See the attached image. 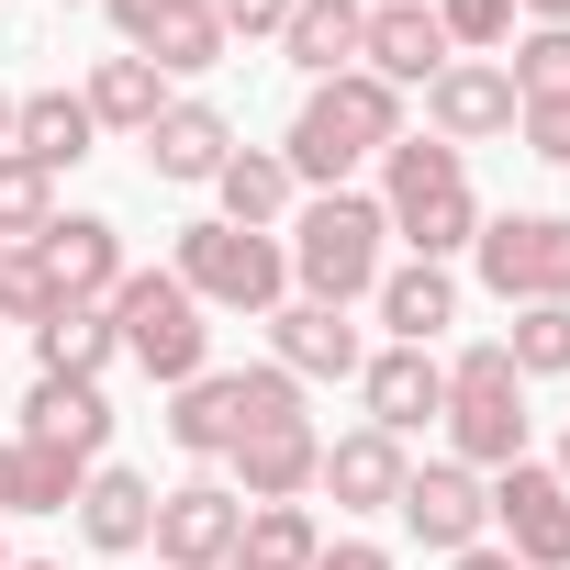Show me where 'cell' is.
Masks as SVG:
<instances>
[{
  "mask_svg": "<svg viewBox=\"0 0 570 570\" xmlns=\"http://www.w3.org/2000/svg\"><path fill=\"white\" fill-rule=\"evenodd\" d=\"M381 325H392V347H436L448 325H459V279L436 268V257H403V268H381Z\"/></svg>",
  "mask_w": 570,
  "mask_h": 570,
  "instance_id": "obj_22",
  "label": "cell"
},
{
  "mask_svg": "<svg viewBox=\"0 0 570 570\" xmlns=\"http://www.w3.org/2000/svg\"><path fill=\"white\" fill-rule=\"evenodd\" d=\"M235 537H246V503H235V481H179V492H157V570H224L235 559Z\"/></svg>",
  "mask_w": 570,
  "mask_h": 570,
  "instance_id": "obj_11",
  "label": "cell"
},
{
  "mask_svg": "<svg viewBox=\"0 0 570 570\" xmlns=\"http://www.w3.org/2000/svg\"><path fill=\"white\" fill-rule=\"evenodd\" d=\"M358 12H381V0H358Z\"/></svg>",
  "mask_w": 570,
  "mask_h": 570,
  "instance_id": "obj_47",
  "label": "cell"
},
{
  "mask_svg": "<svg viewBox=\"0 0 570 570\" xmlns=\"http://www.w3.org/2000/svg\"><path fill=\"white\" fill-rule=\"evenodd\" d=\"M12 448H23V436H12ZM79 481H90V459L23 448V514H68V503H79Z\"/></svg>",
  "mask_w": 570,
  "mask_h": 570,
  "instance_id": "obj_34",
  "label": "cell"
},
{
  "mask_svg": "<svg viewBox=\"0 0 570 570\" xmlns=\"http://www.w3.org/2000/svg\"><path fill=\"white\" fill-rule=\"evenodd\" d=\"M101 12H112V35H124V57L157 35V12H168V0H101Z\"/></svg>",
  "mask_w": 570,
  "mask_h": 570,
  "instance_id": "obj_38",
  "label": "cell"
},
{
  "mask_svg": "<svg viewBox=\"0 0 570 570\" xmlns=\"http://www.w3.org/2000/svg\"><path fill=\"white\" fill-rule=\"evenodd\" d=\"M79 101H90V124H101V135H135V146H146V124L168 112V79H157L146 57H101Z\"/></svg>",
  "mask_w": 570,
  "mask_h": 570,
  "instance_id": "obj_26",
  "label": "cell"
},
{
  "mask_svg": "<svg viewBox=\"0 0 570 570\" xmlns=\"http://www.w3.org/2000/svg\"><path fill=\"white\" fill-rule=\"evenodd\" d=\"M514 135H525V157L570 168V101H525V112H514Z\"/></svg>",
  "mask_w": 570,
  "mask_h": 570,
  "instance_id": "obj_37",
  "label": "cell"
},
{
  "mask_svg": "<svg viewBox=\"0 0 570 570\" xmlns=\"http://www.w3.org/2000/svg\"><path fill=\"white\" fill-rule=\"evenodd\" d=\"M257 425H303V381L292 370H202V381H179L168 392V448L179 459H235V436H257Z\"/></svg>",
  "mask_w": 570,
  "mask_h": 570,
  "instance_id": "obj_5",
  "label": "cell"
},
{
  "mask_svg": "<svg viewBox=\"0 0 570 570\" xmlns=\"http://www.w3.org/2000/svg\"><path fill=\"white\" fill-rule=\"evenodd\" d=\"M358 403H370L381 436H425L448 414V358L436 347H381V358H358Z\"/></svg>",
  "mask_w": 570,
  "mask_h": 570,
  "instance_id": "obj_14",
  "label": "cell"
},
{
  "mask_svg": "<svg viewBox=\"0 0 570 570\" xmlns=\"http://www.w3.org/2000/svg\"><path fill=\"white\" fill-rule=\"evenodd\" d=\"M168 279H179L202 314H279V303H292V246H279V235H246V224H224V213H202V224H179Z\"/></svg>",
  "mask_w": 570,
  "mask_h": 570,
  "instance_id": "obj_4",
  "label": "cell"
},
{
  "mask_svg": "<svg viewBox=\"0 0 570 570\" xmlns=\"http://www.w3.org/2000/svg\"><path fill=\"white\" fill-rule=\"evenodd\" d=\"M392 514H403V537H414V548L459 559V548H481V525H492V481H481V470H459V459H425V470H403Z\"/></svg>",
  "mask_w": 570,
  "mask_h": 570,
  "instance_id": "obj_10",
  "label": "cell"
},
{
  "mask_svg": "<svg viewBox=\"0 0 570 570\" xmlns=\"http://www.w3.org/2000/svg\"><path fill=\"white\" fill-rule=\"evenodd\" d=\"M224 46H279V23H292V0H213Z\"/></svg>",
  "mask_w": 570,
  "mask_h": 570,
  "instance_id": "obj_36",
  "label": "cell"
},
{
  "mask_svg": "<svg viewBox=\"0 0 570 570\" xmlns=\"http://www.w3.org/2000/svg\"><path fill=\"white\" fill-rule=\"evenodd\" d=\"M224 570H279V559H246V548H235V559H224Z\"/></svg>",
  "mask_w": 570,
  "mask_h": 570,
  "instance_id": "obj_44",
  "label": "cell"
},
{
  "mask_svg": "<svg viewBox=\"0 0 570 570\" xmlns=\"http://www.w3.org/2000/svg\"><path fill=\"white\" fill-rule=\"evenodd\" d=\"M35 358H46L57 381H101V370L124 358V336H112V314H101V303H57V314L35 325Z\"/></svg>",
  "mask_w": 570,
  "mask_h": 570,
  "instance_id": "obj_27",
  "label": "cell"
},
{
  "mask_svg": "<svg viewBox=\"0 0 570 570\" xmlns=\"http://www.w3.org/2000/svg\"><path fill=\"white\" fill-rule=\"evenodd\" d=\"M101 314H112V336H124V358H135L146 381H168V392H179V381H202V370H213V325H202V303L179 292L168 268H124V292H112Z\"/></svg>",
  "mask_w": 570,
  "mask_h": 570,
  "instance_id": "obj_7",
  "label": "cell"
},
{
  "mask_svg": "<svg viewBox=\"0 0 570 570\" xmlns=\"http://www.w3.org/2000/svg\"><path fill=\"white\" fill-rule=\"evenodd\" d=\"M46 224H57V179H46L35 157L0 146V246H35Z\"/></svg>",
  "mask_w": 570,
  "mask_h": 570,
  "instance_id": "obj_32",
  "label": "cell"
},
{
  "mask_svg": "<svg viewBox=\"0 0 570 570\" xmlns=\"http://www.w3.org/2000/svg\"><path fill=\"white\" fill-rule=\"evenodd\" d=\"M279 246H292V303H370L381 292V246H392V224H381V202L370 190H314L303 213H292V235H279Z\"/></svg>",
  "mask_w": 570,
  "mask_h": 570,
  "instance_id": "obj_2",
  "label": "cell"
},
{
  "mask_svg": "<svg viewBox=\"0 0 570 570\" xmlns=\"http://www.w3.org/2000/svg\"><path fill=\"white\" fill-rule=\"evenodd\" d=\"M503 79H514V112L525 101H570V23H525L514 57H503Z\"/></svg>",
  "mask_w": 570,
  "mask_h": 570,
  "instance_id": "obj_30",
  "label": "cell"
},
{
  "mask_svg": "<svg viewBox=\"0 0 570 570\" xmlns=\"http://www.w3.org/2000/svg\"><path fill=\"white\" fill-rule=\"evenodd\" d=\"M403 436H381V425H347V436H325V470H314V492L336 503V514H392V492H403Z\"/></svg>",
  "mask_w": 570,
  "mask_h": 570,
  "instance_id": "obj_16",
  "label": "cell"
},
{
  "mask_svg": "<svg viewBox=\"0 0 570 570\" xmlns=\"http://www.w3.org/2000/svg\"><path fill=\"white\" fill-rule=\"evenodd\" d=\"M436 23L459 57H492V46H514V0H436Z\"/></svg>",
  "mask_w": 570,
  "mask_h": 570,
  "instance_id": "obj_35",
  "label": "cell"
},
{
  "mask_svg": "<svg viewBox=\"0 0 570 570\" xmlns=\"http://www.w3.org/2000/svg\"><path fill=\"white\" fill-rule=\"evenodd\" d=\"M12 101H23V90H0V146H12Z\"/></svg>",
  "mask_w": 570,
  "mask_h": 570,
  "instance_id": "obj_43",
  "label": "cell"
},
{
  "mask_svg": "<svg viewBox=\"0 0 570 570\" xmlns=\"http://www.w3.org/2000/svg\"><path fill=\"white\" fill-rule=\"evenodd\" d=\"M370 46V12L358 0H292V23H279V57H292L303 79H347Z\"/></svg>",
  "mask_w": 570,
  "mask_h": 570,
  "instance_id": "obj_24",
  "label": "cell"
},
{
  "mask_svg": "<svg viewBox=\"0 0 570 570\" xmlns=\"http://www.w3.org/2000/svg\"><path fill=\"white\" fill-rule=\"evenodd\" d=\"M90 146H101V124H90V101H79V90H23V101H12V157H35L46 179H57V168H79Z\"/></svg>",
  "mask_w": 570,
  "mask_h": 570,
  "instance_id": "obj_23",
  "label": "cell"
},
{
  "mask_svg": "<svg viewBox=\"0 0 570 570\" xmlns=\"http://www.w3.org/2000/svg\"><path fill=\"white\" fill-rule=\"evenodd\" d=\"M492 525H503V559L514 570H570V481L548 459L492 470Z\"/></svg>",
  "mask_w": 570,
  "mask_h": 570,
  "instance_id": "obj_9",
  "label": "cell"
},
{
  "mask_svg": "<svg viewBox=\"0 0 570 570\" xmlns=\"http://www.w3.org/2000/svg\"><path fill=\"white\" fill-rule=\"evenodd\" d=\"M448 57H459V46H448V23L425 12V0H381V12H370V46H358V68H370V79H392V90H425Z\"/></svg>",
  "mask_w": 570,
  "mask_h": 570,
  "instance_id": "obj_19",
  "label": "cell"
},
{
  "mask_svg": "<svg viewBox=\"0 0 570 570\" xmlns=\"http://www.w3.org/2000/svg\"><path fill=\"white\" fill-rule=\"evenodd\" d=\"M57 314V292H46V268H35V246H0V325H46Z\"/></svg>",
  "mask_w": 570,
  "mask_h": 570,
  "instance_id": "obj_33",
  "label": "cell"
},
{
  "mask_svg": "<svg viewBox=\"0 0 570 570\" xmlns=\"http://www.w3.org/2000/svg\"><path fill=\"white\" fill-rule=\"evenodd\" d=\"M425 135H436V146H492V135H514V79H503V57H448V68L425 79Z\"/></svg>",
  "mask_w": 570,
  "mask_h": 570,
  "instance_id": "obj_12",
  "label": "cell"
},
{
  "mask_svg": "<svg viewBox=\"0 0 570 570\" xmlns=\"http://www.w3.org/2000/svg\"><path fill=\"white\" fill-rule=\"evenodd\" d=\"M35 268H46L57 303H112L124 292V224L112 213H57L35 235Z\"/></svg>",
  "mask_w": 570,
  "mask_h": 570,
  "instance_id": "obj_13",
  "label": "cell"
},
{
  "mask_svg": "<svg viewBox=\"0 0 570 570\" xmlns=\"http://www.w3.org/2000/svg\"><path fill=\"white\" fill-rule=\"evenodd\" d=\"M213 202H224V224H246V235H268L279 213L303 202V179H292V157H279V146H235V157L213 168Z\"/></svg>",
  "mask_w": 570,
  "mask_h": 570,
  "instance_id": "obj_25",
  "label": "cell"
},
{
  "mask_svg": "<svg viewBox=\"0 0 570 570\" xmlns=\"http://www.w3.org/2000/svg\"><path fill=\"white\" fill-rule=\"evenodd\" d=\"M235 157V124L213 112V101H168L157 124H146V168L157 179H179V190H213V168Z\"/></svg>",
  "mask_w": 570,
  "mask_h": 570,
  "instance_id": "obj_20",
  "label": "cell"
},
{
  "mask_svg": "<svg viewBox=\"0 0 570 570\" xmlns=\"http://www.w3.org/2000/svg\"><path fill=\"white\" fill-rule=\"evenodd\" d=\"M157 79H202V68H224V23H213V0H168L157 12V35L135 46Z\"/></svg>",
  "mask_w": 570,
  "mask_h": 570,
  "instance_id": "obj_28",
  "label": "cell"
},
{
  "mask_svg": "<svg viewBox=\"0 0 570 570\" xmlns=\"http://www.w3.org/2000/svg\"><path fill=\"white\" fill-rule=\"evenodd\" d=\"M514 12H525V23H570V0H514Z\"/></svg>",
  "mask_w": 570,
  "mask_h": 570,
  "instance_id": "obj_42",
  "label": "cell"
},
{
  "mask_svg": "<svg viewBox=\"0 0 570 570\" xmlns=\"http://www.w3.org/2000/svg\"><path fill=\"white\" fill-rule=\"evenodd\" d=\"M392 135H414V124H403V90L370 79V68H347V79H314V90H303L292 146H279V157H292L303 190H347L358 168H381Z\"/></svg>",
  "mask_w": 570,
  "mask_h": 570,
  "instance_id": "obj_1",
  "label": "cell"
},
{
  "mask_svg": "<svg viewBox=\"0 0 570 570\" xmlns=\"http://www.w3.org/2000/svg\"><path fill=\"white\" fill-rule=\"evenodd\" d=\"M235 503H303L314 492V470H325V436H314V414L303 425H257V436H235Z\"/></svg>",
  "mask_w": 570,
  "mask_h": 570,
  "instance_id": "obj_17",
  "label": "cell"
},
{
  "mask_svg": "<svg viewBox=\"0 0 570 570\" xmlns=\"http://www.w3.org/2000/svg\"><path fill=\"white\" fill-rule=\"evenodd\" d=\"M57 12H68V0H57Z\"/></svg>",
  "mask_w": 570,
  "mask_h": 570,
  "instance_id": "obj_49",
  "label": "cell"
},
{
  "mask_svg": "<svg viewBox=\"0 0 570 570\" xmlns=\"http://www.w3.org/2000/svg\"><path fill=\"white\" fill-rule=\"evenodd\" d=\"M470 257H481V292H492L503 314L570 303V213H481Z\"/></svg>",
  "mask_w": 570,
  "mask_h": 570,
  "instance_id": "obj_8",
  "label": "cell"
},
{
  "mask_svg": "<svg viewBox=\"0 0 570 570\" xmlns=\"http://www.w3.org/2000/svg\"><path fill=\"white\" fill-rule=\"evenodd\" d=\"M381 224L414 246V257H459L470 235H481V202H470V157L459 146H436V135H392L381 146Z\"/></svg>",
  "mask_w": 570,
  "mask_h": 570,
  "instance_id": "obj_3",
  "label": "cell"
},
{
  "mask_svg": "<svg viewBox=\"0 0 570 570\" xmlns=\"http://www.w3.org/2000/svg\"><path fill=\"white\" fill-rule=\"evenodd\" d=\"M548 470H559V481H570V425H559V459H548Z\"/></svg>",
  "mask_w": 570,
  "mask_h": 570,
  "instance_id": "obj_45",
  "label": "cell"
},
{
  "mask_svg": "<svg viewBox=\"0 0 570 570\" xmlns=\"http://www.w3.org/2000/svg\"><path fill=\"white\" fill-rule=\"evenodd\" d=\"M448 570H514V559H503V548H492V537H481V548H459V559H448Z\"/></svg>",
  "mask_w": 570,
  "mask_h": 570,
  "instance_id": "obj_41",
  "label": "cell"
},
{
  "mask_svg": "<svg viewBox=\"0 0 570 570\" xmlns=\"http://www.w3.org/2000/svg\"><path fill=\"white\" fill-rule=\"evenodd\" d=\"M0 570H12V548H0Z\"/></svg>",
  "mask_w": 570,
  "mask_h": 570,
  "instance_id": "obj_48",
  "label": "cell"
},
{
  "mask_svg": "<svg viewBox=\"0 0 570 570\" xmlns=\"http://www.w3.org/2000/svg\"><path fill=\"white\" fill-rule=\"evenodd\" d=\"M79 537H90L101 559H135V548L157 537V481H146V470H112V459H101V470L79 481Z\"/></svg>",
  "mask_w": 570,
  "mask_h": 570,
  "instance_id": "obj_21",
  "label": "cell"
},
{
  "mask_svg": "<svg viewBox=\"0 0 570 570\" xmlns=\"http://www.w3.org/2000/svg\"><path fill=\"white\" fill-rule=\"evenodd\" d=\"M492 347L514 358V381H559L570 370V303H525L514 336H492Z\"/></svg>",
  "mask_w": 570,
  "mask_h": 570,
  "instance_id": "obj_31",
  "label": "cell"
},
{
  "mask_svg": "<svg viewBox=\"0 0 570 570\" xmlns=\"http://www.w3.org/2000/svg\"><path fill=\"white\" fill-rule=\"evenodd\" d=\"M268 358L292 370V381H358L370 347H358V325H347L336 303H279V314H268Z\"/></svg>",
  "mask_w": 570,
  "mask_h": 570,
  "instance_id": "obj_18",
  "label": "cell"
},
{
  "mask_svg": "<svg viewBox=\"0 0 570 570\" xmlns=\"http://www.w3.org/2000/svg\"><path fill=\"white\" fill-rule=\"evenodd\" d=\"M246 559H279V570H314V548H325V514L314 503H246V537H235Z\"/></svg>",
  "mask_w": 570,
  "mask_h": 570,
  "instance_id": "obj_29",
  "label": "cell"
},
{
  "mask_svg": "<svg viewBox=\"0 0 570 570\" xmlns=\"http://www.w3.org/2000/svg\"><path fill=\"white\" fill-rule=\"evenodd\" d=\"M12 570H57V559H12Z\"/></svg>",
  "mask_w": 570,
  "mask_h": 570,
  "instance_id": "obj_46",
  "label": "cell"
},
{
  "mask_svg": "<svg viewBox=\"0 0 570 570\" xmlns=\"http://www.w3.org/2000/svg\"><path fill=\"white\" fill-rule=\"evenodd\" d=\"M314 570H392V559H381L370 537H325V548H314Z\"/></svg>",
  "mask_w": 570,
  "mask_h": 570,
  "instance_id": "obj_39",
  "label": "cell"
},
{
  "mask_svg": "<svg viewBox=\"0 0 570 570\" xmlns=\"http://www.w3.org/2000/svg\"><path fill=\"white\" fill-rule=\"evenodd\" d=\"M12 436L101 470V448H112V392H101V381H57V370H35V392H23V425H12Z\"/></svg>",
  "mask_w": 570,
  "mask_h": 570,
  "instance_id": "obj_15",
  "label": "cell"
},
{
  "mask_svg": "<svg viewBox=\"0 0 570 570\" xmlns=\"http://www.w3.org/2000/svg\"><path fill=\"white\" fill-rule=\"evenodd\" d=\"M0 514H23V448L0 436Z\"/></svg>",
  "mask_w": 570,
  "mask_h": 570,
  "instance_id": "obj_40",
  "label": "cell"
},
{
  "mask_svg": "<svg viewBox=\"0 0 570 570\" xmlns=\"http://www.w3.org/2000/svg\"><path fill=\"white\" fill-rule=\"evenodd\" d=\"M436 425H448V459H459V470H481V481L514 470V459H525V381H514V358H503V347H459Z\"/></svg>",
  "mask_w": 570,
  "mask_h": 570,
  "instance_id": "obj_6",
  "label": "cell"
}]
</instances>
